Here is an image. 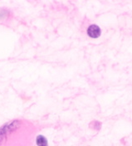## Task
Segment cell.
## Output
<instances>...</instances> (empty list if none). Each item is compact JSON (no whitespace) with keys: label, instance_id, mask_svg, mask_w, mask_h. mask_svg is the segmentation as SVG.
I'll return each mask as SVG.
<instances>
[{"label":"cell","instance_id":"obj_1","mask_svg":"<svg viewBox=\"0 0 132 146\" xmlns=\"http://www.w3.org/2000/svg\"><path fill=\"white\" fill-rule=\"evenodd\" d=\"M86 33H87V35L92 38H98L101 34V30L99 26L96 24H92L88 27Z\"/></svg>","mask_w":132,"mask_h":146},{"label":"cell","instance_id":"obj_2","mask_svg":"<svg viewBox=\"0 0 132 146\" xmlns=\"http://www.w3.org/2000/svg\"><path fill=\"white\" fill-rule=\"evenodd\" d=\"M36 145L37 146H48V140L44 135H38L36 137Z\"/></svg>","mask_w":132,"mask_h":146},{"label":"cell","instance_id":"obj_3","mask_svg":"<svg viewBox=\"0 0 132 146\" xmlns=\"http://www.w3.org/2000/svg\"><path fill=\"white\" fill-rule=\"evenodd\" d=\"M8 14H9V13H8L6 10H4V9L0 10V19H4V18H6Z\"/></svg>","mask_w":132,"mask_h":146}]
</instances>
